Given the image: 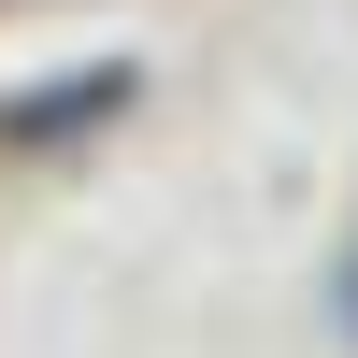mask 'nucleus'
I'll use <instances>...</instances> for the list:
<instances>
[{"label": "nucleus", "mask_w": 358, "mask_h": 358, "mask_svg": "<svg viewBox=\"0 0 358 358\" xmlns=\"http://www.w3.org/2000/svg\"><path fill=\"white\" fill-rule=\"evenodd\" d=\"M330 330L358 344V229H344V258H330Z\"/></svg>", "instance_id": "obj_1"}]
</instances>
